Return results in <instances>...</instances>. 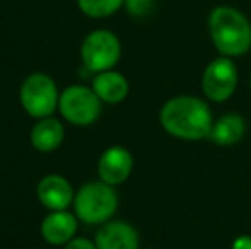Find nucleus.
<instances>
[{
    "mask_svg": "<svg viewBox=\"0 0 251 249\" xmlns=\"http://www.w3.org/2000/svg\"><path fill=\"white\" fill-rule=\"evenodd\" d=\"M207 27L221 57L239 58L251 50V21L236 7H214L208 14Z\"/></svg>",
    "mask_w": 251,
    "mask_h": 249,
    "instance_id": "2",
    "label": "nucleus"
},
{
    "mask_svg": "<svg viewBox=\"0 0 251 249\" xmlns=\"http://www.w3.org/2000/svg\"><path fill=\"white\" fill-rule=\"evenodd\" d=\"M63 249H98V246L94 241L87 239V237H74L70 243L65 244Z\"/></svg>",
    "mask_w": 251,
    "mask_h": 249,
    "instance_id": "17",
    "label": "nucleus"
},
{
    "mask_svg": "<svg viewBox=\"0 0 251 249\" xmlns=\"http://www.w3.org/2000/svg\"><path fill=\"white\" fill-rule=\"evenodd\" d=\"M102 104L104 103L98 97L93 87L75 84L60 92L58 111L67 123L75 126H89L100 120Z\"/></svg>",
    "mask_w": 251,
    "mask_h": 249,
    "instance_id": "5",
    "label": "nucleus"
},
{
    "mask_svg": "<svg viewBox=\"0 0 251 249\" xmlns=\"http://www.w3.org/2000/svg\"><path fill=\"white\" fill-rule=\"evenodd\" d=\"M91 87L98 94V97L106 104L122 103L130 92V84L126 77L116 70H106V72L96 73Z\"/></svg>",
    "mask_w": 251,
    "mask_h": 249,
    "instance_id": "12",
    "label": "nucleus"
},
{
    "mask_svg": "<svg viewBox=\"0 0 251 249\" xmlns=\"http://www.w3.org/2000/svg\"><path fill=\"white\" fill-rule=\"evenodd\" d=\"M98 249H140V234L125 220L102 224L94 236Z\"/></svg>",
    "mask_w": 251,
    "mask_h": 249,
    "instance_id": "10",
    "label": "nucleus"
},
{
    "mask_svg": "<svg viewBox=\"0 0 251 249\" xmlns=\"http://www.w3.org/2000/svg\"><path fill=\"white\" fill-rule=\"evenodd\" d=\"M36 196L45 208H48L50 212H56V210H67L70 205H74L75 191L65 176L47 174L38 183Z\"/></svg>",
    "mask_w": 251,
    "mask_h": 249,
    "instance_id": "9",
    "label": "nucleus"
},
{
    "mask_svg": "<svg viewBox=\"0 0 251 249\" xmlns=\"http://www.w3.org/2000/svg\"><path fill=\"white\" fill-rule=\"evenodd\" d=\"M159 123L168 135L185 142L208 138L214 114L208 103L192 94H181L168 99L159 111Z\"/></svg>",
    "mask_w": 251,
    "mask_h": 249,
    "instance_id": "1",
    "label": "nucleus"
},
{
    "mask_svg": "<svg viewBox=\"0 0 251 249\" xmlns=\"http://www.w3.org/2000/svg\"><path fill=\"white\" fill-rule=\"evenodd\" d=\"M60 92L55 80L43 72H34L23 80L19 89V101L23 110L31 118H50L58 110Z\"/></svg>",
    "mask_w": 251,
    "mask_h": 249,
    "instance_id": "4",
    "label": "nucleus"
},
{
    "mask_svg": "<svg viewBox=\"0 0 251 249\" xmlns=\"http://www.w3.org/2000/svg\"><path fill=\"white\" fill-rule=\"evenodd\" d=\"M154 0H125V10L132 17H146L154 10Z\"/></svg>",
    "mask_w": 251,
    "mask_h": 249,
    "instance_id": "16",
    "label": "nucleus"
},
{
    "mask_svg": "<svg viewBox=\"0 0 251 249\" xmlns=\"http://www.w3.org/2000/svg\"><path fill=\"white\" fill-rule=\"evenodd\" d=\"M144 249H157V248H144Z\"/></svg>",
    "mask_w": 251,
    "mask_h": 249,
    "instance_id": "19",
    "label": "nucleus"
},
{
    "mask_svg": "<svg viewBox=\"0 0 251 249\" xmlns=\"http://www.w3.org/2000/svg\"><path fill=\"white\" fill-rule=\"evenodd\" d=\"M231 249H251V236L250 234H241L231 244Z\"/></svg>",
    "mask_w": 251,
    "mask_h": 249,
    "instance_id": "18",
    "label": "nucleus"
},
{
    "mask_svg": "<svg viewBox=\"0 0 251 249\" xmlns=\"http://www.w3.org/2000/svg\"><path fill=\"white\" fill-rule=\"evenodd\" d=\"M118 193L104 181H91L75 191L74 213L87 226H102L109 222L118 210Z\"/></svg>",
    "mask_w": 251,
    "mask_h": 249,
    "instance_id": "3",
    "label": "nucleus"
},
{
    "mask_svg": "<svg viewBox=\"0 0 251 249\" xmlns=\"http://www.w3.org/2000/svg\"><path fill=\"white\" fill-rule=\"evenodd\" d=\"M29 138L34 150L50 154L63 143L65 128H63L62 121L56 118H43V120H38V123L33 126Z\"/></svg>",
    "mask_w": 251,
    "mask_h": 249,
    "instance_id": "14",
    "label": "nucleus"
},
{
    "mask_svg": "<svg viewBox=\"0 0 251 249\" xmlns=\"http://www.w3.org/2000/svg\"><path fill=\"white\" fill-rule=\"evenodd\" d=\"M125 5V0H77L80 12L93 19H104L118 12Z\"/></svg>",
    "mask_w": 251,
    "mask_h": 249,
    "instance_id": "15",
    "label": "nucleus"
},
{
    "mask_svg": "<svg viewBox=\"0 0 251 249\" xmlns=\"http://www.w3.org/2000/svg\"><path fill=\"white\" fill-rule=\"evenodd\" d=\"M239 84V73L234 58H214L201 73V92L212 103H226L234 96Z\"/></svg>",
    "mask_w": 251,
    "mask_h": 249,
    "instance_id": "7",
    "label": "nucleus"
},
{
    "mask_svg": "<svg viewBox=\"0 0 251 249\" xmlns=\"http://www.w3.org/2000/svg\"><path fill=\"white\" fill-rule=\"evenodd\" d=\"M133 156L128 149L122 145H111L101 154L98 160L100 180L111 186H120L130 178L133 171Z\"/></svg>",
    "mask_w": 251,
    "mask_h": 249,
    "instance_id": "8",
    "label": "nucleus"
},
{
    "mask_svg": "<svg viewBox=\"0 0 251 249\" xmlns=\"http://www.w3.org/2000/svg\"><path fill=\"white\" fill-rule=\"evenodd\" d=\"M246 135V120L239 113H226L214 120L208 140L219 147H232Z\"/></svg>",
    "mask_w": 251,
    "mask_h": 249,
    "instance_id": "13",
    "label": "nucleus"
},
{
    "mask_svg": "<svg viewBox=\"0 0 251 249\" xmlns=\"http://www.w3.org/2000/svg\"><path fill=\"white\" fill-rule=\"evenodd\" d=\"M122 58V43L113 31L96 29L84 38L80 45V60L91 73L113 70Z\"/></svg>",
    "mask_w": 251,
    "mask_h": 249,
    "instance_id": "6",
    "label": "nucleus"
},
{
    "mask_svg": "<svg viewBox=\"0 0 251 249\" xmlns=\"http://www.w3.org/2000/svg\"><path fill=\"white\" fill-rule=\"evenodd\" d=\"M79 229V219L69 210L50 212L41 222V236L51 246H65L75 237Z\"/></svg>",
    "mask_w": 251,
    "mask_h": 249,
    "instance_id": "11",
    "label": "nucleus"
},
{
    "mask_svg": "<svg viewBox=\"0 0 251 249\" xmlns=\"http://www.w3.org/2000/svg\"><path fill=\"white\" fill-rule=\"evenodd\" d=\"M250 89H251V77H250Z\"/></svg>",
    "mask_w": 251,
    "mask_h": 249,
    "instance_id": "20",
    "label": "nucleus"
}]
</instances>
